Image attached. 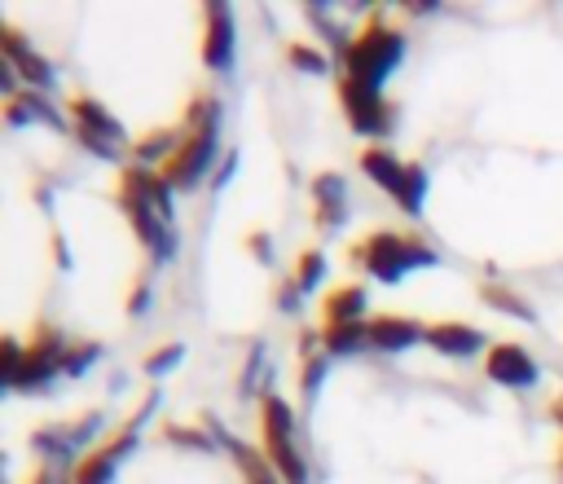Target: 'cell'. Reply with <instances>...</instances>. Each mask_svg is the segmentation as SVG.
Returning a JSON list of instances; mask_svg holds the SVG:
<instances>
[{
    "mask_svg": "<svg viewBox=\"0 0 563 484\" xmlns=\"http://www.w3.org/2000/svg\"><path fill=\"white\" fill-rule=\"evenodd\" d=\"M312 194H317V216H321L325 224H334V220L343 216V180H339V176H317Z\"/></svg>",
    "mask_w": 563,
    "mask_h": 484,
    "instance_id": "16",
    "label": "cell"
},
{
    "mask_svg": "<svg viewBox=\"0 0 563 484\" xmlns=\"http://www.w3.org/2000/svg\"><path fill=\"white\" fill-rule=\"evenodd\" d=\"M321 343H325V352H334V356L356 352L361 343H369V321H334V326L321 330Z\"/></svg>",
    "mask_w": 563,
    "mask_h": 484,
    "instance_id": "15",
    "label": "cell"
},
{
    "mask_svg": "<svg viewBox=\"0 0 563 484\" xmlns=\"http://www.w3.org/2000/svg\"><path fill=\"white\" fill-rule=\"evenodd\" d=\"M325 273V260H321V251H303V260H299V268H295V290H312L317 286V277Z\"/></svg>",
    "mask_w": 563,
    "mask_h": 484,
    "instance_id": "18",
    "label": "cell"
},
{
    "mask_svg": "<svg viewBox=\"0 0 563 484\" xmlns=\"http://www.w3.org/2000/svg\"><path fill=\"white\" fill-rule=\"evenodd\" d=\"M427 343L440 348L444 356H471L484 348V334L462 321H435V326H427Z\"/></svg>",
    "mask_w": 563,
    "mask_h": 484,
    "instance_id": "12",
    "label": "cell"
},
{
    "mask_svg": "<svg viewBox=\"0 0 563 484\" xmlns=\"http://www.w3.org/2000/svg\"><path fill=\"white\" fill-rule=\"evenodd\" d=\"M70 119L79 123V136H84L97 154H114V150H119L123 128H119L97 101H88V97H70Z\"/></svg>",
    "mask_w": 563,
    "mask_h": 484,
    "instance_id": "7",
    "label": "cell"
},
{
    "mask_svg": "<svg viewBox=\"0 0 563 484\" xmlns=\"http://www.w3.org/2000/svg\"><path fill=\"white\" fill-rule=\"evenodd\" d=\"M176 356H180V348H158V352L145 361V370H150V374H163V370H167Z\"/></svg>",
    "mask_w": 563,
    "mask_h": 484,
    "instance_id": "22",
    "label": "cell"
},
{
    "mask_svg": "<svg viewBox=\"0 0 563 484\" xmlns=\"http://www.w3.org/2000/svg\"><path fill=\"white\" fill-rule=\"evenodd\" d=\"M484 370H488L493 383H506V387H528V383L537 378L532 356H528L523 348H515V343H497V348L488 352Z\"/></svg>",
    "mask_w": 563,
    "mask_h": 484,
    "instance_id": "9",
    "label": "cell"
},
{
    "mask_svg": "<svg viewBox=\"0 0 563 484\" xmlns=\"http://www.w3.org/2000/svg\"><path fill=\"white\" fill-rule=\"evenodd\" d=\"M202 57L211 70H224L233 62V13L224 4L207 9V35H202Z\"/></svg>",
    "mask_w": 563,
    "mask_h": 484,
    "instance_id": "10",
    "label": "cell"
},
{
    "mask_svg": "<svg viewBox=\"0 0 563 484\" xmlns=\"http://www.w3.org/2000/svg\"><path fill=\"white\" fill-rule=\"evenodd\" d=\"M343 106H347V119H352V128H356V132L383 136V132L391 128V114H387L383 97H378V92H369V88H352V84H343Z\"/></svg>",
    "mask_w": 563,
    "mask_h": 484,
    "instance_id": "8",
    "label": "cell"
},
{
    "mask_svg": "<svg viewBox=\"0 0 563 484\" xmlns=\"http://www.w3.org/2000/svg\"><path fill=\"white\" fill-rule=\"evenodd\" d=\"M361 167L405 207V211H418L422 207V194H427V176H422V167L418 163H400L387 145H369L365 154H361Z\"/></svg>",
    "mask_w": 563,
    "mask_h": 484,
    "instance_id": "4",
    "label": "cell"
},
{
    "mask_svg": "<svg viewBox=\"0 0 563 484\" xmlns=\"http://www.w3.org/2000/svg\"><path fill=\"white\" fill-rule=\"evenodd\" d=\"M484 299L488 304H497V308H506V312H519V317H532V308L523 304V299H515L506 286H484Z\"/></svg>",
    "mask_w": 563,
    "mask_h": 484,
    "instance_id": "19",
    "label": "cell"
},
{
    "mask_svg": "<svg viewBox=\"0 0 563 484\" xmlns=\"http://www.w3.org/2000/svg\"><path fill=\"white\" fill-rule=\"evenodd\" d=\"M264 440H268V466L286 480V484H303L308 480V466H303V453L295 444V427H290V409L268 396L264 400Z\"/></svg>",
    "mask_w": 563,
    "mask_h": 484,
    "instance_id": "5",
    "label": "cell"
},
{
    "mask_svg": "<svg viewBox=\"0 0 563 484\" xmlns=\"http://www.w3.org/2000/svg\"><path fill=\"white\" fill-rule=\"evenodd\" d=\"M251 246H255V255H260V260H268V238H264V233H255V238H251Z\"/></svg>",
    "mask_w": 563,
    "mask_h": 484,
    "instance_id": "24",
    "label": "cell"
},
{
    "mask_svg": "<svg viewBox=\"0 0 563 484\" xmlns=\"http://www.w3.org/2000/svg\"><path fill=\"white\" fill-rule=\"evenodd\" d=\"M220 106L211 101V97H202V101H194V114H189V132L180 136V145H176V154L163 163V185L167 189H189V185H198V176L211 167V158H216V114Z\"/></svg>",
    "mask_w": 563,
    "mask_h": 484,
    "instance_id": "2",
    "label": "cell"
},
{
    "mask_svg": "<svg viewBox=\"0 0 563 484\" xmlns=\"http://www.w3.org/2000/svg\"><path fill=\"white\" fill-rule=\"evenodd\" d=\"M92 356H97V348H92V343H84V348H66V370H70V374H79L84 365H92Z\"/></svg>",
    "mask_w": 563,
    "mask_h": 484,
    "instance_id": "21",
    "label": "cell"
},
{
    "mask_svg": "<svg viewBox=\"0 0 563 484\" xmlns=\"http://www.w3.org/2000/svg\"><path fill=\"white\" fill-rule=\"evenodd\" d=\"M167 440H180V444H198V449H211L207 436H194V431H167Z\"/></svg>",
    "mask_w": 563,
    "mask_h": 484,
    "instance_id": "23",
    "label": "cell"
},
{
    "mask_svg": "<svg viewBox=\"0 0 563 484\" xmlns=\"http://www.w3.org/2000/svg\"><path fill=\"white\" fill-rule=\"evenodd\" d=\"M132 449V431H123V436H114L106 449H97V453H88L79 466H75V480L70 484H106L110 480V471H114V462L123 458Z\"/></svg>",
    "mask_w": 563,
    "mask_h": 484,
    "instance_id": "13",
    "label": "cell"
},
{
    "mask_svg": "<svg viewBox=\"0 0 563 484\" xmlns=\"http://www.w3.org/2000/svg\"><path fill=\"white\" fill-rule=\"evenodd\" d=\"M321 312H325V326H334V321H361V312H365V290H361V286H339L334 295H325Z\"/></svg>",
    "mask_w": 563,
    "mask_h": 484,
    "instance_id": "14",
    "label": "cell"
},
{
    "mask_svg": "<svg viewBox=\"0 0 563 484\" xmlns=\"http://www.w3.org/2000/svg\"><path fill=\"white\" fill-rule=\"evenodd\" d=\"M57 370H66V343L53 326H44L40 339L31 348H22V361H18V374L9 387H44Z\"/></svg>",
    "mask_w": 563,
    "mask_h": 484,
    "instance_id": "6",
    "label": "cell"
},
{
    "mask_svg": "<svg viewBox=\"0 0 563 484\" xmlns=\"http://www.w3.org/2000/svg\"><path fill=\"white\" fill-rule=\"evenodd\" d=\"M290 62H295V66H303V70H317V75L325 70V57H321V53H312V48H303V44H295V48H290Z\"/></svg>",
    "mask_w": 563,
    "mask_h": 484,
    "instance_id": "20",
    "label": "cell"
},
{
    "mask_svg": "<svg viewBox=\"0 0 563 484\" xmlns=\"http://www.w3.org/2000/svg\"><path fill=\"white\" fill-rule=\"evenodd\" d=\"M233 453H238V466H242V475H246L251 484H277V480H282L273 466H264L260 453H251V449H242V444H233Z\"/></svg>",
    "mask_w": 563,
    "mask_h": 484,
    "instance_id": "17",
    "label": "cell"
},
{
    "mask_svg": "<svg viewBox=\"0 0 563 484\" xmlns=\"http://www.w3.org/2000/svg\"><path fill=\"white\" fill-rule=\"evenodd\" d=\"M418 339H427V330L409 317H374L369 321V348H378V352H400Z\"/></svg>",
    "mask_w": 563,
    "mask_h": 484,
    "instance_id": "11",
    "label": "cell"
},
{
    "mask_svg": "<svg viewBox=\"0 0 563 484\" xmlns=\"http://www.w3.org/2000/svg\"><path fill=\"white\" fill-rule=\"evenodd\" d=\"M400 53H405L400 31H391L383 22H369L352 44H343V84L378 92L387 70L400 62Z\"/></svg>",
    "mask_w": 563,
    "mask_h": 484,
    "instance_id": "1",
    "label": "cell"
},
{
    "mask_svg": "<svg viewBox=\"0 0 563 484\" xmlns=\"http://www.w3.org/2000/svg\"><path fill=\"white\" fill-rule=\"evenodd\" d=\"M431 260H435L431 246L418 242V238H405V233H374V238H365V242L356 246V264H361L369 277H378V282H396V277H405L409 268L431 264Z\"/></svg>",
    "mask_w": 563,
    "mask_h": 484,
    "instance_id": "3",
    "label": "cell"
}]
</instances>
